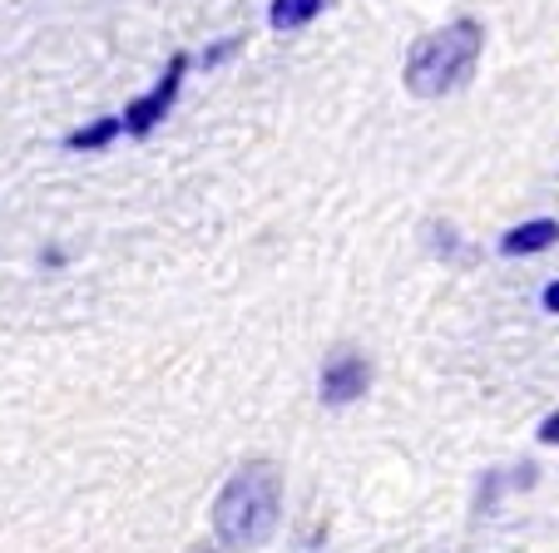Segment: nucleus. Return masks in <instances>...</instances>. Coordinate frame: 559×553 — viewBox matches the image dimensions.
<instances>
[{"label":"nucleus","mask_w":559,"mask_h":553,"mask_svg":"<svg viewBox=\"0 0 559 553\" xmlns=\"http://www.w3.org/2000/svg\"><path fill=\"white\" fill-rule=\"evenodd\" d=\"M124 134V115H109V119H95V124L74 129L70 139H64V148H105L115 144V139Z\"/></svg>","instance_id":"nucleus-7"},{"label":"nucleus","mask_w":559,"mask_h":553,"mask_svg":"<svg viewBox=\"0 0 559 553\" xmlns=\"http://www.w3.org/2000/svg\"><path fill=\"white\" fill-rule=\"evenodd\" d=\"M545 306H549V312H559V282H549V292H545Z\"/></svg>","instance_id":"nucleus-10"},{"label":"nucleus","mask_w":559,"mask_h":553,"mask_svg":"<svg viewBox=\"0 0 559 553\" xmlns=\"http://www.w3.org/2000/svg\"><path fill=\"white\" fill-rule=\"evenodd\" d=\"M233 50H238V40H218V45H209V50L199 55V64H203V70H213V64H223Z\"/></svg>","instance_id":"nucleus-8"},{"label":"nucleus","mask_w":559,"mask_h":553,"mask_svg":"<svg viewBox=\"0 0 559 553\" xmlns=\"http://www.w3.org/2000/svg\"><path fill=\"white\" fill-rule=\"evenodd\" d=\"M277 514H283V474L267 459H253L223 484L213 504V533L223 549H263L277 529Z\"/></svg>","instance_id":"nucleus-1"},{"label":"nucleus","mask_w":559,"mask_h":553,"mask_svg":"<svg viewBox=\"0 0 559 553\" xmlns=\"http://www.w3.org/2000/svg\"><path fill=\"white\" fill-rule=\"evenodd\" d=\"M183 74H189V55H174V60H169V70L158 74V84H154V89H148L144 99H134V105L124 109V134L144 139V134H154V129H158V119H169L174 99H179V84H183Z\"/></svg>","instance_id":"nucleus-3"},{"label":"nucleus","mask_w":559,"mask_h":553,"mask_svg":"<svg viewBox=\"0 0 559 553\" xmlns=\"http://www.w3.org/2000/svg\"><path fill=\"white\" fill-rule=\"evenodd\" d=\"M480 40L486 35H480L475 21H451L441 31L421 35L412 45V55H406V89L421 99L455 95L480 64Z\"/></svg>","instance_id":"nucleus-2"},{"label":"nucleus","mask_w":559,"mask_h":553,"mask_svg":"<svg viewBox=\"0 0 559 553\" xmlns=\"http://www.w3.org/2000/svg\"><path fill=\"white\" fill-rule=\"evenodd\" d=\"M371 386V365L361 351H337L322 365V400L328 406H352L357 396H367Z\"/></svg>","instance_id":"nucleus-4"},{"label":"nucleus","mask_w":559,"mask_h":553,"mask_svg":"<svg viewBox=\"0 0 559 553\" xmlns=\"http://www.w3.org/2000/svg\"><path fill=\"white\" fill-rule=\"evenodd\" d=\"M328 5L332 0H273V5H267V21H273V31H297V25L317 21Z\"/></svg>","instance_id":"nucleus-6"},{"label":"nucleus","mask_w":559,"mask_h":553,"mask_svg":"<svg viewBox=\"0 0 559 553\" xmlns=\"http://www.w3.org/2000/svg\"><path fill=\"white\" fill-rule=\"evenodd\" d=\"M539 440H545V445H559V416H549L545 425H539Z\"/></svg>","instance_id":"nucleus-9"},{"label":"nucleus","mask_w":559,"mask_h":553,"mask_svg":"<svg viewBox=\"0 0 559 553\" xmlns=\"http://www.w3.org/2000/svg\"><path fill=\"white\" fill-rule=\"evenodd\" d=\"M555 238H559V223L535 218V223H520V228H510L506 242H500V252H506V257H535V252L555 248Z\"/></svg>","instance_id":"nucleus-5"}]
</instances>
